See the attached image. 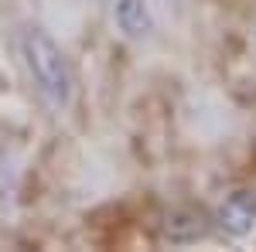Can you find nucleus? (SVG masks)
I'll use <instances>...</instances> for the list:
<instances>
[{
	"mask_svg": "<svg viewBox=\"0 0 256 252\" xmlns=\"http://www.w3.org/2000/svg\"><path fill=\"white\" fill-rule=\"evenodd\" d=\"M164 235L174 242V246H188L205 235V225H202V215L198 212H171L168 215V225H164Z\"/></svg>",
	"mask_w": 256,
	"mask_h": 252,
	"instance_id": "4",
	"label": "nucleus"
},
{
	"mask_svg": "<svg viewBox=\"0 0 256 252\" xmlns=\"http://www.w3.org/2000/svg\"><path fill=\"white\" fill-rule=\"evenodd\" d=\"M113 24L120 34L130 41H140L154 31V10L150 0H113Z\"/></svg>",
	"mask_w": 256,
	"mask_h": 252,
	"instance_id": "3",
	"label": "nucleus"
},
{
	"mask_svg": "<svg viewBox=\"0 0 256 252\" xmlns=\"http://www.w3.org/2000/svg\"><path fill=\"white\" fill-rule=\"evenodd\" d=\"M96 3H110V0H96Z\"/></svg>",
	"mask_w": 256,
	"mask_h": 252,
	"instance_id": "5",
	"label": "nucleus"
},
{
	"mask_svg": "<svg viewBox=\"0 0 256 252\" xmlns=\"http://www.w3.org/2000/svg\"><path fill=\"white\" fill-rule=\"evenodd\" d=\"M20 55H24L28 75L34 82L41 102L52 113H65L76 99V75H72V65L58 48V41L41 27H28L20 34Z\"/></svg>",
	"mask_w": 256,
	"mask_h": 252,
	"instance_id": "1",
	"label": "nucleus"
},
{
	"mask_svg": "<svg viewBox=\"0 0 256 252\" xmlns=\"http://www.w3.org/2000/svg\"><path fill=\"white\" fill-rule=\"evenodd\" d=\"M212 222L226 239H246L256 229V188H239V191L226 194Z\"/></svg>",
	"mask_w": 256,
	"mask_h": 252,
	"instance_id": "2",
	"label": "nucleus"
}]
</instances>
